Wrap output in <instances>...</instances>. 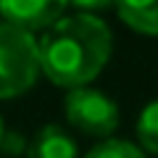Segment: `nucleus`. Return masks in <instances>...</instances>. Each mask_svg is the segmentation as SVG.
Segmentation results:
<instances>
[{
	"instance_id": "nucleus-1",
	"label": "nucleus",
	"mask_w": 158,
	"mask_h": 158,
	"mask_svg": "<svg viewBox=\"0 0 158 158\" xmlns=\"http://www.w3.org/2000/svg\"><path fill=\"white\" fill-rule=\"evenodd\" d=\"M40 71L56 87H90L108 66L113 53V34L95 13L61 16L37 40Z\"/></svg>"
},
{
	"instance_id": "nucleus-2",
	"label": "nucleus",
	"mask_w": 158,
	"mask_h": 158,
	"mask_svg": "<svg viewBox=\"0 0 158 158\" xmlns=\"http://www.w3.org/2000/svg\"><path fill=\"white\" fill-rule=\"evenodd\" d=\"M40 74L34 34L0 21V100L21 98L34 87Z\"/></svg>"
},
{
	"instance_id": "nucleus-3",
	"label": "nucleus",
	"mask_w": 158,
	"mask_h": 158,
	"mask_svg": "<svg viewBox=\"0 0 158 158\" xmlns=\"http://www.w3.org/2000/svg\"><path fill=\"white\" fill-rule=\"evenodd\" d=\"M66 121L77 132L98 140H108L118 127V106L111 95L95 87H77L63 98Z\"/></svg>"
},
{
	"instance_id": "nucleus-4",
	"label": "nucleus",
	"mask_w": 158,
	"mask_h": 158,
	"mask_svg": "<svg viewBox=\"0 0 158 158\" xmlns=\"http://www.w3.org/2000/svg\"><path fill=\"white\" fill-rule=\"evenodd\" d=\"M66 6L69 0H0V16L6 24L34 34L53 27Z\"/></svg>"
},
{
	"instance_id": "nucleus-5",
	"label": "nucleus",
	"mask_w": 158,
	"mask_h": 158,
	"mask_svg": "<svg viewBox=\"0 0 158 158\" xmlns=\"http://www.w3.org/2000/svg\"><path fill=\"white\" fill-rule=\"evenodd\" d=\"M27 158H79L77 140L58 124H45L27 145Z\"/></svg>"
},
{
	"instance_id": "nucleus-6",
	"label": "nucleus",
	"mask_w": 158,
	"mask_h": 158,
	"mask_svg": "<svg viewBox=\"0 0 158 158\" xmlns=\"http://www.w3.org/2000/svg\"><path fill=\"white\" fill-rule=\"evenodd\" d=\"M113 8L132 32L158 37V0H116Z\"/></svg>"
},
{
	"instance_id": "nucleus-7",
	"label": "nucleus",
	"mask_w": 158,
	"mask_h": 158,
	"mask_svg": "<svg viewBox=\"0 0 158 158\" xmlns=\"http://www.w3.org/2000/svg\"><path fill=\"white\" fill-rule=\"evenodd\" d=\"M137 142L145 153L158 156V98L150 100L137 116Z\"/></svg>"
},
{
	"instance_id": "nucleus-8",
	"label": "nucleus",
	"mask_w": 158,
	"mask_h": 158,
	"mask_svg": "<svg viewBox=\"0 0 158 158\" xmlns=\"http://www.w3.org/2000/svg\"><path fill=\"white\" fill-rule=\"evenodd\" d=\"M85 158H145V150L129 140H118V137H108L100 140Z\"/></svg>"
},
{
	"instance_id": "nucleus-9",
	"label": "nucleus",
	"mask_w": 158,
	"mask_h": 158,
	"mask_svg": "<svg viewBox=\"0 0 158 158\" xmlns=\"http://www.w3.org/2000/svg\"><path fill=\"white\" fill-rule=\"evenodd\" d=\"M79 8V13H100V11H108V8L116 6V0H69Z\"/></svg>"
},
{
	"instance_id": "nucleus-10",
	"label": "nucleus",
	"mask_w": 158,
	"mask_h": 158,
	"mask_svg": "<svg viewBox=\"0 0 158 158\" xmlns=\"http://www.w3.org/2000/svg\"><path fill=\"white\" fill-rule=\"evenodd\" d=\"M3 140H6V124H3V118H0V150H3Z\"/></svg>"
}]
</instances>
